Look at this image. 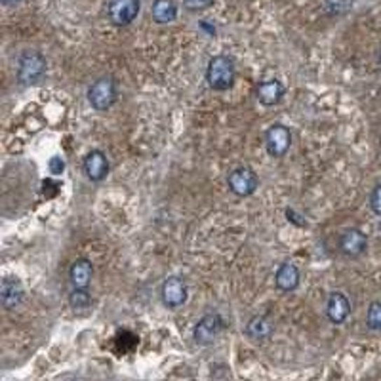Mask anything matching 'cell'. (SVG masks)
<instances>
[{"mask_svg": "<svg viewBox=\"0 0 381 381\" xmlns=\"http://www.w3.org/2000/svg\"><path fill=\"white\" fill-rule=\"evenodd\" d=\"M235 81H237L235 60L225 54L214 55L208 63V69H206L208 86L216 92H227L235 86Z\"/></svg>", "mask_w": 381, "mask_h": 381, "instance_id": "cell-1", "label": "cell"}, {"mask_svg": "<svg viewBox=\"0 0 381 381\" xmlns=\"http://www.w3.org/2000/svg\"><path fill=\"white\" fill-rule=\"evenodd\" d=\"M46 69V57L36 50H27L20 55V62H18V82L21 86H34L36 82L44 78Z\"/></svg>", "mask_w": 381, "mask_h": 381, "instance_id": "cell-2", "label": "cell"}, {"mask_svg": "<svg viewBox=\"0 0 381 381\" xmlns=\"http://www.w3.org/2000/svg\"><path fill=\"white\" fill-rule=\"evenodd\" d=\"M88 102L97 113L109 111L116 102V82L111 76H102L88 88Z\"/></svg>", "mask_w": 381, "mask_h": 381, "instance_id": "cell-3", "label": "cell"}, {"mask_svg": "<svg viewBox=\"0 0 381 381\" xmlns=\"http://www.w3.org/2000/svg\"><path fill=\"white\" fill-rule=\"evenodd\" d=\"M141 10V0H107V18L115 27H128Z\"/></svg>", "mask_w": 381, "mask_h": 381, "instance_id": "cell-4", "label": "cell"}, {"mask_svg": "<svg viewBox=\"0 0 381 381\" xmlns=\"http://www.w3.org/2000/svg\"><path fill=\"white\" fill-rule=\"evenodd\" d=\"M227 187L237 197H250L259 187V177L250 166H238L227 176Z\"/></svg>", "mask_w": 381, "mask_h": 381, "instance_id": "cell-5", "label": "cell"}, {"mask_svg": "<svg viewBox=\"0 0 381 381\" xmlns=\"http://www.w3.org/2000/svg\"><path fill=\"white\" fill-rule=\"evenodd\" d=\"M292 147V132L284 124H272L265 132V149L272 158L284 157Z\"/></svg>", "mask_w": 381, "mask_h": 381, "instance_id": "cell-6", "label": "cell"}, {"mask_svg": "<svg viewBox=\"0 0 381 381\" xmlns=\"http://www.w3.org/2000/svg\"><path fill=\"white\" fill-rule=\"evenodd\" d=\"M223 330V319L218 313H208L198 320L197 326L193 330V340L198 345H212L218 340V335Z\"/></svg>", "mask_w": 381, "mask_h": 381, "instance_id": "cell-7", "label": "cell"}, {"mask_svg": "<svg viewBox=\"0 0 381 381\" xmlns=\"http://www.w3.org/2000/svg\"><path fill=\"white\" fill-rule=\"evenodd\" d=\"M187 296H189V290H187V282L183 279H179V277H168L162 282L160 300H162L164 307H168V309H179L181 305H185Z\"/></svg>", "mask_w": 381, "mask_h": 381, "instance_id": "cell-8", "label": "cell"}, {"mask_svg": "<svg viewBox=\"0 0 381 381\" xmlns=\"http://www.w3.org/2000/svg\"><path fill=\"white\" fill-rule=\"evenodd\" d=\"M338 246H340V252L347 258H359L362 254L366 252L368 248V237L361 229L356 227H349L340 235V240H338Z\"/></svg>", "mask_w": 381, "mask_h": 381, "instance_id": "cell-9", "label": "cell"}, {"mask_svg": "<svg viewBox=\"0 0 381 381\" xmlns=\"http://www.w3.org/2000/svg\"><path fill=\"white\" fill-rule=\"evenodd\" d=\"M84 172H86V177H88L90 181H94V183H102L105 177L109 176L111 170V164L107 155L103 153L102 149H92L84 157Z\"/></svg>", "mask_w": 381, "mask_h": 381, "instance_id": "cell-10", "label": "cell"}, {"mask_svg": "<svg viewBox=\"0 0 381 381\" xmlns=\"http://www.w3.org/2000/svg\"><path fill=\"white\" fill-rule=\"evenodd\" d=\"M25 296L23 284L18 277H4L2 284H0V300H2V307L6 311H12L20 305Z\"/></svg>", "mask_w": 381, "mask_h": 381, "instance_id": "cell-11", "label": "cell"}, {"mask_svg": "<svg viewBox=\"0 0 381 381\" xmlns=\"http://www.w3.org/2000/svg\"><path fill=\"white\" fill-rule=\"evenodd\" d=\"M284 84L277 78H269V81L259 82L258 86H256V97H258V102L261 105H265V107H275V105H279L282 102V97H284Z\"/></svg>", "mask_w": 381, "mask_h": 381, "instance_id": "cell-12", "label": "cell"}, {"mask_svg": "<svg viewBox=\"0 0 381 381\" xmlns=\"http://www.w3.org/2000/svg\"><path fill=\"white\" fill-rule=\"evenodd\" d=\"M351 314V301L341 292L330 293L326 301V317L332 324H343Z\"/></svg>", "mask_w": 381, "mask_h": 381, "instance_id": "cell-13", "label": "cell"}, {"mask_svg": "<svg viewBox=\"0 0 381 381\" xmlns=\"http://www.w3.org/2000/svg\"><path fill=\"white\" fill-rule=\"evenodd\" d=\"M300 282H301L300 269L293 265V263H290V261H284V263L277 269L275 284H277V288H279L280 292H293V290H298Z\"/></svg>", "mask_w": 381, "mask_h": 381, "instance_id": "cell-14", "label": "cell"}, {"mask_svg": "<svg viewBox=\"0 0 381 381\" xmlns=\"http://www.w3.org/2000/svg\"><path fill=\"white\" fill-rule=\"evenodd\" d=\"M92 277H94L92 261L84 258H78L73 261V265L69 269V279H71L73 288H88V284L92 282Z\"/></svg>", "mask_w": 381, "mask_h": 381, "instance_id": "cell-15", "label": "cell"}, {"mask_svg": "<svg viewBox=\"0 0 381 381\" xmlns=\"http://www.w3.org/2000/svg\"><path fill=\"white\" fill-rule=\"evenodd\" d=\"M151 18L158 25L172 23L177 18V4L174 0H153V4H151Z\"/></svg>", "mask_w": 381, "mask_h": 381, "instance_id": "cell-16", "label": "cell"}, {"mask_svg": "<svg viewBox=\"0 0 381 381\" xmlns=\"http://www.w3.org/2000/svg\"><path fill=\"white\" fill-rule=\"evenodd\" d=\"M272 324L267 317H254L246 324V335L254 341H265L271 338Z\"/></svg>", "mask_w": 381, "mask_h": 381, "instance_id": "cell-17", "label": "cell"}, {"mask_svg": "<svg viewBox=\"0 0 381 381\" xmlns=\"http://www.w3.org/2000/svg\"><path fill=\"white\" fill-rule=\"evenodd\" d=\"M69 305L75 311H84L92 305V296L86 288H73V292L69 293Z\"/></svg>", "mask_w": 381, "mask_h": 381, "instance_id": "cell-18", "label": "cell"}, {"mask_svg": "<svg viewBox=\"0 0 381 381\" xmlns=\"http://www.w3.org/2000/svg\"><path fill=\"white\" fill-rule=\"evenodd\" d=\"M366 326L372 332H381V301H372L368 307Z\"/></svg>", "mask_w": 381, "mask_h": 381, "instance_id": "cell-19", "label": "cell"}, {"mask_svg": "<svg viewBox=\"0 0 381 381\" xmlns=\"http://www.w3.org/2000/svg\"><path fill=\"white\" fill-rule=\"evenodd\" d=\"M216 0H183V8L187 12H205L208 8L214 6Z\"/></svg>", "mask_w": 381, "mask_h": 381, "instance_id": "cell-20", "label": "cell"}, {"mask_svg": "<svg viewBox=\"0 0 381 381\" xmlns=\"http://www.w3.org/2000/svg\"><path fill=\"white\" fill-rule=\"evenodd\" d=\"M370 208L375 216H381V183L375 185L370 193Z\"/></svg>", "mask_w": 381, "mask_h": 381, "instance_id": "cell-21", "label": "cell"}, {"mask_svg": "<svg viewBox=\"0 0 381 381\" xmlns=\"http://www.w3.org/2000/svg\"><path fill=\"white\" fill-rule=\"evenodd\" d=\"M48 166H50V172H52L54 176H60V174H63V170H65V162H63L62 157H52L50 158V162H48Z\"/></svg>", "mask_w": 381, "mask_h": 381, "instance_id": "cell-22", "label": "cell"}, {"mask_svg": "<svg viewBox=\"0 0 381 381\" xmlns=\"http://www.w3.org/2000/svg\"><path fill=\"white\" fill-rule=\"evenodd\" d=\"M21 0H2V4L4 6H15V4H20Z\"/></svg>", "mask_w": 381, "mask_h": 381, "instance_id": "cell-23", "label": "cell"}, {"mask_svg": "<svg viewBox=\"0 0 381 381\" xmlns=\"http://www.w3.org/2000/svg\"><path fill=\"white\" fill-rule=\"evenodd\" d=\"M380 67H381V52H380Z\"/></svg>", "mask_w": 381, "mask_h": 381, "instance_id": "cell-24", "label": "cell"}]
</instances>
